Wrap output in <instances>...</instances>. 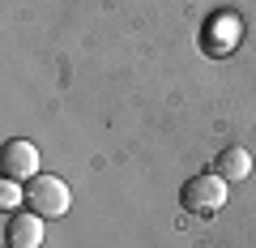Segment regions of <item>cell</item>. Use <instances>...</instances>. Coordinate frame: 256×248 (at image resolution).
Returning a JSON list of instances; mask_svg holds the SVG:
<instances>
[{
    "label": "cell",
    "instance_id": "5",
    "mask_svg": "<svg viewBox=\"0 0 256 248\" xmlns=\"http://www.w3.org/2000/svg\"><path fill=\"white\" fill-rule=\"evenodd\" d=\"M248 171H252V154H248L244 146H230V150H222L218 154V175L222 180H248Z\"/></svg>",
    "mask_w": 256,
    "mask_h": 248
},
{
    "label": "cell",
    "instance_id": "4",
    "mask_svg": "<svg viewBox=\"0 0 256 248\" xmlns=\"http://www.w3.org/2000/svg\"><path fill=\"white\" fill-rule=\"evenodd\" d=\"M43 222L38 214H18V218H9V227H4V239H9V248H38L43 244Z\"/></svg>",
    "mask_w": 256,
    "mask_h": 248
},
{
    "label": "cell",
    "instance_id": "2",
    "mask_svg": "<svg viewBox=\"0 0 256 248\" xmlns=\"http://www.w3.org/2000/svg\"><path fill=\"white\" fill-rule=\"evenodd\" d=\"M26 205H30V214H38V218H64L68 205H73V193H68V184H64L60 175H43L38 171L34 180L26 184Z\"/></svg>",
    "mask_w": 256,
    "mask_h": 248
},
{
    "label": "cell",
    "instance_id": "3",
    "mask_svg": "<svg viewBox=\"0 0 256 248\" xmlns=\"http://www.w3.org/2000/svg\"><path fill=\"white\" fill-rule=\"evenodd\" d=\"M4 175H9V180H34V175H38V150H34V141H26V137L4 141Z\"/></svg>",
    "mask_w": 256,
    "mask_h": 248
},
{
    "label": "cell",
    "instance_id": "1",
    "mask_svg": "<svg viewBox=\"0 0 256 248\" xmlns=\"http://www.w3.org/2000/svg\"><path fill=\"white\" fill-rule=\"evenodd\" d=\"M180 201H184V210L196 214V218H214V214L226 205V180H222L218 171H201V175H192V180H184Z\"/></svg>",
    "mask_w": 256,
    "mask_h": 248
},
{
    "label": "cell",
    "instance_id": "6",
    "mask_svg": "<svg viewBox=\"0 0 256 248\" xmlns=\"http://www.w3.org/2000/svg\"><path fill=\"white\" fill-rule=\"evenodd\" d=\"M0 193H4V205H13V201H18V197H26V193H18V188H13V184H9V175H4V188H0Z\"/></svg>",
    "mask_w": 256,
    "mask_h": 248
}]
</instances>
